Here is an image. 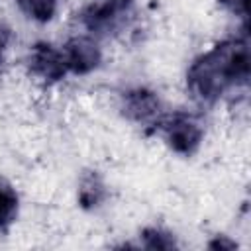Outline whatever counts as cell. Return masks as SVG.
Returning <instances> with one entry per match:
<instances>
[{
	"instance_id": "obj_1",
	"label": "cell",
	"mask_w": 251,
	"mask_h": 251,
	"mask_svg": "<svg viewBox=\"0 0 251 251\" xmlns=\"http://www.w3.org/2000/svg\"><path fill=\"white\" fill-rule=\"evenodd\" d=\"M251 71L247 39H226L192 61L186 86L194 98L216 102L227 90L247 86Z\"/></svg>"
},
{
	"instance_id": "obj_2",
	"label": "cell",
	"mask_w": 251,
	"mask_h": 251,
	"mask_svg": "<svg viewBox=\"0 0 251 251\" xmlns=\"http://www.w3.org/2000/svg\"><path fill=\"white\" fill-rule=\"evenodd\" d=\"M161 127L167 139V145L184 157H190L198 151L202 137H204V129L200 126V122L184 112H175L173 116H167L165 120H161Z\"/></svg>"
},
{
	"instance_id": "obj_3",
	"label": "cell",
	"mask_w": 251,
	"mask_h": 251,
	"mask_svg": "<svg viewBox=\"0 0 251 251\" xmlns=\"http://www.w3.org/2000/svg\"><path fill=\"white\" fill-rule=\"evenodd\" d=\"M131 12V0H102L90 4L80 12V24L98 35H110L118 31Z\"/></svg>"
},
{
	"instance_id": "obj_4",
	"label": "cell",
	"mask_w": 251,
	"mask_h": 251,
	"mask_svg": "<svg viewBox=\"0 0 251 251\" xmlns=\"http://www.w3.org/2000/svg\"><path fill=\"white\" fill-rule=\"evenodd\" d=\"M161 100L159 96L143 86L131 88L124 92L122 96V112L127 120L141 124V126H153L161 124Z\"/></svg>"
},
{
	"instance_id": "obj_5",
	"label": "cell",
	"mask_w": 251,
	"mask_h": 251,
	"mask_svg": "<svg viewBox=\"0 0 251 251\" xmlns=\"http://www.w3.org/2000/svg\"><path fill=\"white\" fill-rule=\"evenodd\" d=\"M27 65L35 76H39L41 80H47V82H57V80L65 78V75L69 73L63 53L45 41H39L31 47Z\"/></svg>"
},
{
	"instance_id": "obj_6",
	"label": "cell",
	"mask_w": 251,
	"mask_h": 251,
	"mask_svg": "<svg viewBox=\"0 0 251 251\" xmlns=\"http://www.w3.org/2000/svg\"><path fill=\"white\" fill-rule=\"evenodd\" d=\"M63 59L71 73L75 75H88L98 69L102 61L100 47L88 37H73L63 47Z\"/></svg>"
},
{
	"instance_id": "obj_7",
	"label": "cell",
	"mask_w": 251,
	"mask_h": 251,
	"mask_svg": "<svg viewBox=\"0 0 251 251\" xmlns=\"http://www.w3.org/2000/svg\"><path fill=\"white\" fill-rule=\"evenodd\" d=\"M106 200V186L96 173H86L78 188V204L84 210H94Z\"/></svg>"
},
{
	"instance_id": "obj_8",
	"label": "cell",
	"mask_w": 251,
	"mask_h": 251,
	"mask_svg": "<svg viewBox=\"0 0 251 251\" xmlns=\"http://www.w3.org/2000/svg\"><path fill=\"white\" fill-rule=\"evenodd\" d=\"M18 216V194L16 190L0 180V231L6 233Z\"/></svg>"
},
{
	"instance_id": "obj_9",
	"label": "cell",
	"mask_w": 251,
	"mask_h": 251,
	"mask_svg": "<svg viewBox=\"0 0 251 251\" xmlns=\"http://www.w3.org/2000/svg\"><path fill=\"white\" fill-rule=\"evenodd\" d=\"M16 2L27 18L41 24H47L55 18L57 4H59V0H16Z\"/></svg>"
},
{
	"instance_id": "obj_10",
	"label": "cell",
	"mask_w": 251,
	"mask_h": 251,
	"mask_svg": "<svg viewBox=\"0 0 251 251\" xmlns=\"http://www.w3.org/2000/svg\"><path fill=\"white\" fill-rule=\"evenodd\" d=\"M141 239H143L145 249H159V251L176 249L175 235L161 229V227H145L143 233H141Z\"/></svg>"
},
{
	"instance_id": "obj_11",
	"label": "cell",
	"mask_w": 251,
	"mask_h": 251,
	"mask_svg": "<svg viewBox=\"0 0 251 251\" xmlns=\"http://www.w3.org/2000/svg\"><path fill=\"white\" fill-rule=\"evenodd\" d=\"M218 2L224 8H227L231 14L247 20V16H249V0H218Z\"/></svg>"
},
{
	"instance_id": "obj_12",
	"label": "cell",
	"mask_w": 251,
	"mask_h": 251,
	"mask_svg": "<svg viewBox=\"0 0 251 251\" xmlns=\"http://www.w3.org/2000/svg\"><path fill=\"white\" fill-rule=\"evenodd\" d=\"M208 249H214V251H231V249H237V245L231 239H227L226 235H218V237H214L208 243Z\"/></svg>"
},
{
	"instance_id": "obj_13",
	"label": "cell",
	"mask_w": 251,
	"mask_h": 251,
	"mask_svg": "<svg viewBox=\"0 0 251 251\" xmlns=\"http://www.w3.org/2000/svg\"><path fill=\"white\" fill-rule=\"evenodd\" d=\"M8 41H10V29H6V27H2V25H0V55L4 53V49H6Z\"/></svg>"
}]
</instances>
